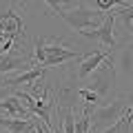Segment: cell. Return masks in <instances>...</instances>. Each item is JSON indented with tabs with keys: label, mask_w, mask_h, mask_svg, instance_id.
<instances>
[{
	"label": "cell",
	"mask_w": 133,
	"mask_h": 133,
	"mask_svg": "<svg viewBox=\"0 0 133 133\" xmlns=\"http://www.w3.org/2000/svg\"><path fill=\"white\" fill-rule=\"evenodd\" d=\"M84 53L76 51V49H69L64 44L62 38H44L40 36L33 44V64L36 66H60L62 62L69 60H82Z\"/></svg>",
	"instance_id": "6da1fadb"
},
{
	"label": "cell",
	"mask_w": 133,
	"mask_h": 133,
	"mask_svg": "<svg viewBox=\"0 0 133 133\" xmlns=\"http://www.w3.org/2000/svg\"><path fill=\"white\" fill-rule=\"evenodd\" d=\"M44 73H47V66H31L27 71H18L11 78H0V89H18V87L33 84V82H38Z\"/></svg>",
	"instance_id": "52a82bcc"
},
{
	"label": "cell",
	"mask_w": 133,
	"mask_h": 133,
	"mask_svg": "<svg viewBox=\"0 0 133 133\" xmlns=\"http://www.w3.org/2000/svg\"><path fill=\"white\" fill-rule=\"evenodd\" d=\"M124 9V7H133L129 5V2H124V0H95V9L98 11H104V14H109V11L113 9Z\"/></svg>",
	"instance_id": "9a60e30c"
},
{
	"label": "cell",
	"mask_w": 133,
	"mask_h": 133,
	"mask_svg": "<svg viewBox=\"0 0 133 133\" xmlns=\"http://www.w3.org/2000/svg\"><path fill=\"white\" fill-rule=\"evenodd\" d=\"M131 122H133V109L129 107L127 113L122 115V120H118V122H115L111 129H107V131H102V133H129V129H131Z\"/></svg>",
	"instance_id": "8fae6325"
},
{
	"label": "cell",
	"mask_w": 133,
	"mask_h": 133,
	"mask_svg": "<svg viewBox=\"0 0 133 133\" xmlns=\"http://www.w3.org/2000/svg\"><path fill=\"white\" fill-rule=\"evenodd\" d=\"M111 62H113V69H115V76L120 78H127L131 80L133 78V44H118L111 53Z\"/></svg>",
	"instance_id": "8992f818"
},
{
	"label": "cell",
	"mask_w": 133,
	"mask_h": 133,
	"mask_svg": "<svg viewBox=\"0 0 133 133\" xmlns=\"http://www.w3.org/2000/svg\"><path fill=\"white\" fill-rule=\"evenodd\" d=\"M124 2H129V5H133V0H124Z\"/></svg>",
	"instance_id": "e0dca14e"
},
{
	"label": "cell",
	"mask_w": 133,
	"mask_h": 133,
	"mask_svg": "<svg viewBox=\"0 0 133 133\" xmlns=\"http://www.w3.org/2000/svg\"><path fill=\"white\" fill-rule=\"evenodd\" d=\"M33 64V58L24 56V53H18V51H7V53H0V78L2 73H9V71H27L31 69Z\"/></svg>",
	"instance_id": "ba28073f"
},
{
	"label": "cell",
	"mask_w": 133,
	"mask_h": 133,
	"mask_svg": "<svg viewBox=\"0 0 133 133\" xmlns=\"http://www.w3.org/2000/svg\"><path fill=\"white\" fill-rule=\"evenodd\" d=\"M76 133H91V113H89V107H82L80 118L76 120Z\"/></svg>",
	"instance_id": "5bb4252c"
},
{
	"label": "cell",
	"mask_w": 133,
	"mask_h": 133,
	"mask_svg": "<svg viewBox=\"0 0 133 133\" xmlns=\"http://www.w3.org/2000/svg\"><path fill=\"white\" fill-rule=\"evenodd\" d=\"M131 109H133V95H131Z\"/></svg>",
	"instance_id": "ac0fdd59"
},
{
	"label": "cell",
	"mask_w": 133,
	"mask_h": 133,
	"mask_svg": "<svg viewBox=\"0 0 133 133\" xmlns=\"http://www.w3.org/2000/svg\"><path fill=\"white\" fill-rule=\"evenodd\" d=\"M127 42H131V44H133V29H131V33H129V38H127Z\"/></svg>",
	"instance_id": "2e32d148"
},
{
	"label": "cell",
	"mask_w": 133,
	"mask_h": 133,
	"mask_svg": "<svg viewBox=\"0 0 133 133\" xmlns=\"http://www.w3.org/2000/svg\"><path fill=\"white\" fill-rule=\"evenodd\" d=\"M115 11H118V9L109 11L107 20L100 24V27L87 29V31H82V36H84V38H89V40L100 42V44H102V49H111V51H113V49L120 44L118 38H115Z\"/></svg>",
	"instance_id": "5b68a950"
},
{
	"label": "cell",
	"mask_w": 133,
	"mask_h": 133,
	"mask_svg": "<svg viewBox=\"0 0 133 133\" xmlns=\"http://www.w3.org/2000/svg\"><path fill=\"white\" fill-rule=\"evenodd\" d=\"M107 16L109 14H104V11L89 9V7H84V5H78V7H71L69 11H64L60 18L71 29H76L78 33H82V31H87V29L100 27V24L107 20Z\"/></svg>",
	"instance_id": "3957f363"
},
{
	"label": "cell",
	"mask_w": 133,
	"mask_h": 133,
	"mask_svg": "<svg viewBox=\"0 0 133 133\" xmlns=\"http://www.w3.org/2000/svg\"><path fill=\"white\" fill-rule=\"evenodd\" d=\"M115 78H118V76H115L113 62H111V56H109V58H107V60L89 76L87 89L95 91V93L102 98V102H109L111 95H113V91H115Z\"/></svg>",
	"instance_id": "277c9868"
},
{
	"label": "cell",
	"mask_w": 133,
	"mask_h": 133,
	"mask_svg": "<svg viewBox=\"0 0 133 133\" xmlns=\"http://www.w3.org/2000/svg\"><path fill=\"white\" fill-rule=\"evenodd\" d=\"M0 111L7 115V118H33V113L29 111V107L24 104L18 95H5L0 100Z\"/></svg>",
	"instance_id": "30bf717a"
},
{
	"label": "cell",
	"mask_w": 133,
	"mask_h": 133,
	"mask_svg": "<svg viewBox=\"0 0 133 133\" xmlns=\"http://www.w3.org/2000/svg\"><path fill=\"white\" fill-rule=\"evenodd\" d=\"M78 95L82 98V104H84V107H100V104H104L102 98H100L95 91L87 89V87H80V89H78Z\"/></svg>",
	"instance_id": "4fadbf2b"
},
{
	"label": "cell",
	"mask_w": 133,
	"mask_h": 133,
	"mask_svg": "<svg viewBox=\"0 0 133 133\" xmlns=\"http://www.w3.org/2000/svg\"><path fill=\"white\" fill-rule=\"evenodd\" d=\"M0 133H9V131H0Z\"/></svg>",
	"instance_id": "ffe728a7"
},
{
	"label": "cell",
	"mask_w": 133,
	"mask_h": 133,
	"mask_svg": "<svg viewBox=\"0 0 133 133\" xmlns=\"http://www.w3.org/2000/svg\"><path fill=\"white\" fill-rule=\"evenodd\" d=\"M111 49H100V51H91V53H84L80 60V66H78V78L80 80H87V78L91 76V73L98 69L102 62L107 60V58L111 56Z\"/></svg>",
	"instance_id": "9c48e42d"
},
{
	"label": "cell",
	"mask_w": 133,
	"mask_h": 133,
	"mask_svg": "<svg viewBox=\"0 0 133 133\" xmlns=\"http://www.w3.org/2000/svg\"><path fill=\"white\" fill-rule=\"evenodd\" d=\"M29 2H31V0H27L24 7H27ZM44 2L49 5L51 14H56V16H62V14H64V11H66L64 7H78V5H80V2H76V0H44Z\"/></svg>",
	"instance_id": "7c38bea8"
},
{
	"label": "cell",
	"mask_w": 133,
	"mask_h": 133,
	"mask_svg": "<svg viewBox=\"0 0 133 133\" xmlns=\"http://www.w3.org/2000/svg\"><path fill=\"white\" fill-rule=\"evenodd\" d=\"M20 2H22V7H24V2H27V0H20Z\"/></svg>",
	"instance_id": "d6986e66"
},
{
	"label": "cell",
	"mask_w": 133,
	"mask_h": 133,
	"mask_svg": "<svg viewBox=\"0 0 133 133\" xmlns=\"http://www.w3.org/2000/svg\"><path fill=\"white\" fill-rule=\"evenodd\" d=\"M129 107H131V95H118L104 104H100L91 115V133H102L111 129L118 120H122Z\"/></svg>",
	"instance_id": "7a4b0ae2"
}]
</instances>
